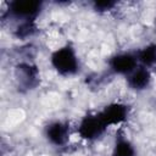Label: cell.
I'll list each match as a JSON object with an SVG mask.
<instances>
[{"label":"cell","mask_w":156,"mask_h":156,"mask_svg":"<svg viewBox=\"0 0 156 156\" xmlns=\"http://www.w3.org/2000/svg\"><path fill=\"white\" fill-rule=\"evenodd\" d=\"M51 68L61 77L68 78L79 73L82 68L79 55L74 46L71 44H63L56 48L49 57Z\"/></svg>","instance_id":"1"},{"label":"cell","mask_w":156,"mask_h":156,"mask_svg":"<svg viewBox=\"0 0 156 156\" xmlns=\"http://www.w3.org/2000/svg\"><path fill=\"white\" fill-rule=\"evenodd\" d=\"M44 10V2L38 0H13L7 2L6 16L15 23H35Z\"/></svg>","instance_id":"2"},{"label":"cell","mask_w":156,"mask_h":156,"mask_svg":"<svg viewBox=\"0 0 156 156\" xmlns=\"http://www.w3.org/2000/svg\"><path fill=\"white\" fill-rule=\"evenodd\" d=\"M107 129L108 127L105 124V122L101 119L98 112L84 115L83 117H80V119L76 126L77 135L82 140L88 143L101 139L106 134Z\"/></svg>","instance_id":"3"},{"label":"cell","mask_w":156,"mask_h":156,"mask_svg":"<svg viewBox=\"0 0 156 156\" xmlns=\"http://www.w3.org/2000/svg\"><path fill=\"white\" fill-rule=\"evenodd\" d=\"M71 124L65 119H52L44 127V138L54 147H63L68 144L71 138Z\"/></svg>","instance_id":"4"},{"label":"cell","mask_w":156,"mask_h":156,"mask_svg":"<svg viewBox=\"0 0 156 156\" xmlns=\"http://www.w3.org/2000/svg\"><path fill=\"white\" fill-rule=\"evenodd\" d=\"M105 124L110 127H119L127 122L130 116V107L122 101H112L106 104L100 111H98Z\"/></svg>","instance_id":"5"},{"label":"cell","mask_w":156,"mask_h":156,"mask_svg":"<svg viewBox=\"0 0 156 156\" xmlns=\"http://www.w3.org/2000/svg\"><path fill=\"white\" fill-rule=\"evenodd\" d=\"M139 66L135 51H118L110 56L107 60V67L110 72L116 76L127 77Z\"/></svg>","instance_id":"6"},{"label":"cell","mask_w":156,"mask_h":156,"mask_svg":"<svg viewBox=\"0 0 156 156\" xmlns=\"http://www.w3.org/2000/svg\"><path fill=\"white\" fill-rule=\"evenodd\" d=\"M152 71L143 66H138L132 73L126 77V84L128 89L135 93H143L150 89V87L152 85Z\"/></svg>","instance_id":"7"},{"label":"cell","mask_w":156,"mask_h":156,"mask_svg":"<svg viewBox=\"0 0 156 156\" xmlns=\"http://www.w3.org/2000/svg\"><path fill=\"white\" fill-rule=\"evenodd\" d=\"M16 80L18 87L29 90L34 89L39 84L40 73L35 65L30 62H21L16 66Z\"/></svg>","instance_id":"8"},{"label":"cell","mask_w":156,"mask_h":156,"mask_svg":"<svg viewBox=\"0 0 156 156\" xmlns=\"http://www.w3.org/2000/svg\"><path fill=\"white\" fill-rule=\"evenodd\" d=\"M139 66L149 68L150 71L156 69V43H147L135 51Z\"/></svg>","instance_id":"9"},{"label":"cell","mask_w":156,"mask_h":156,"mask_svg":"<svg viewBox=\"0 0 156 156\" xmlns=\"http://www.w3.org/2000/svg\"><path fill=\"white\" fill-rule=\"evenodd\" d=\"M111 156H136L135 145L123 134H118L113 141Z\"/></svg>","instance_id":"10"},{"label":"cell","mask_w":156,"mask_h":156,"mask_svg":"<svg viewBox=\"0 0 156 156\" xmlns=\"http://www.w3.org/2000/svg\"><path fill=\"white\" fill-rule=\"evenodd\" d=\"M91 6H93V10L98 13H107L113 11L118 6V2L111 1V0H101V1H94Z\"/></svg>","instance_id":"11"}]
</instances>
